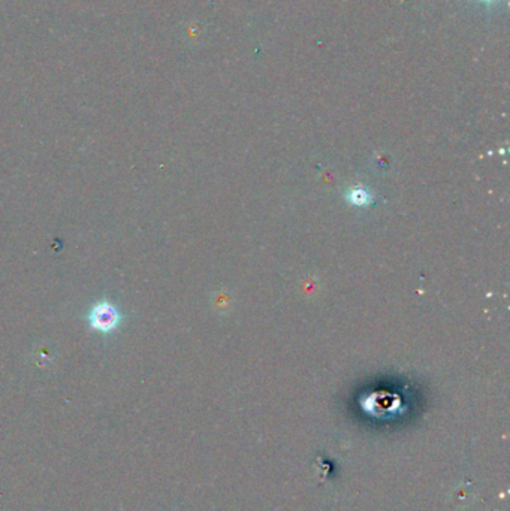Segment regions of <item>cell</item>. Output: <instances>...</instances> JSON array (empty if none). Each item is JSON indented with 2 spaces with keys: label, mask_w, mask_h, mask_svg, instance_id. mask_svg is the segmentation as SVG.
Segmentation results:
<instances>
[{
  "label": "cell",
  "mask_w": 510,
  "mask_h": 511,
  "mask_svg": "<svg viewBox=\"0 0 510 511\" xmlns=\"http://www.w3.org/2000/svg\"><path fill=\"white\" fill-rule=\"evenodd\" d=\"M89 326L99 334H112L122 323V314L116 305L108 301H100L94 304L87 314Z\"/></svg>",
  "instance_id": "6da1fadb"
},
{
  "label": "cell",
  "mask_w": 510,
  "mask_h": 511,
  "mask_svg": "<svg viewBox=\"0 0 510 511\" xmlns=\"http://www.w3.org/2000/svg\"><path fill=\"white\" fill-rule=\"evenodd\" d=\"M348 199H349V202L352 205L365 206V205L370 204L371 196H370V193L367 192V190H364V188H355V190H352V192L348 195Z\"/></svg>",
  "instance_id": "7a4b0ae2"
}]
</instances>
